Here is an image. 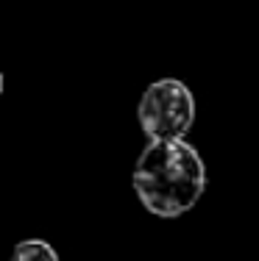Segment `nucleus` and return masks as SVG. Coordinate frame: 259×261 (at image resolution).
Returning <instances> with one entry per match:
<instances>
[{"mask_svg": "<svg viewBox=\"0 0 259 261\" xmlns=\"http://www.w3.org/2000/svg\"><path fill=\"white\" fill-rule=\"evenodd\" d=\"M131 186L151 214L173 220L201 200L206 189V164L184 139H153L134 167Z\"/></svg>", "mask_w": 259, "mask_h": 261, "instance_id": "nucleus-1", "label": "nucleus"}, {"mask_svg": "<svg viewBox=\"0 0 259 261\" xmlns=\"http://www.w3.org/2000/svg\"><path fill=\"white\" fill-rule=\"evenodd\" d=\"M139 125L148 139H184L195 122V97L176 78L153 81L139 97Z\"/></svg>", "mask_w": 259, "mask_h": 261, "instance_id": "nucleus-2", "label": "nucleus"}, {"mask_svg": "<svg viewBox=\"0 0 259 261\" xmlns=\"http://www.w3.org/2000/svg\"><path fill=\"white\" fill-rule=\"evenodd\" d=\"M9 261H59V253L45 239H22L14 245Z\"/></svg>", "mask_w": 259, "mask_h": 261, "instance_id": "nucleus-3", "label": "nucleus"}]
</instances>
